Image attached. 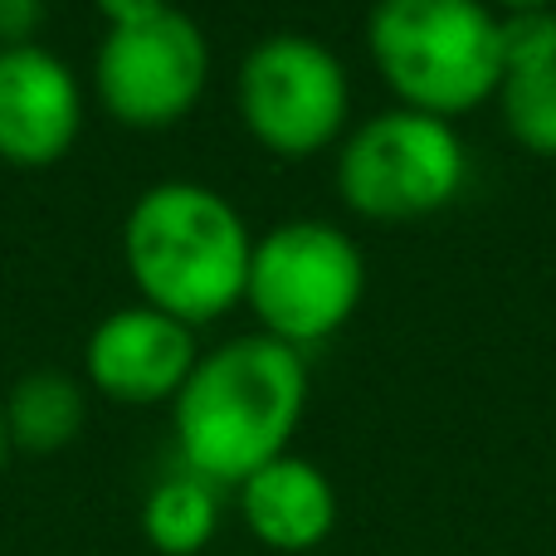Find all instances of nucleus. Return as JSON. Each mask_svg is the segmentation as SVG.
<instances>
[{"instance_id": "7ed1b4c3", "label": "nucleus", "mask_w": 556, "mask_h": 556, "mask_svg": "<svg viewBox=\"0 0 556 556\" xmlns=\"http://www.w3.org/2000/svg\"><path fill=\"white\" fill-rule=\"evenodd\" d=\"M366 49L405 108L450 123L503 84L498 10L489 0H371Z\"/></svg>"}, {"instance_id": "20e7f679", "label": "nucleus", "mask_w": 556, "mask_h": 556, "mask_svg": "<svg viewBox=\"0 0 556 556\" xmlns=\"http://www.w3.org/2000/svg\"><path fill=\"white\" fill-rule=\"evenodd\" d=\"M469 152L450 117L386 108L337 142V195L352 215L405 225L434 215L464 191Z\"/></svg>"}, {"instance_id": "dca6fc26", "label": "nucleus", "mask_w": 556, "mask_h": 556, "mask_svg": "<svg viewBox=\"0 0 556 556\" xmlns=\"http://www.w3.org/2000/svg\"><path fill=\"white\" fill-rule=\"evenodd\" d=\"M493 5H503V15H513V10H547L556 0H493Z\"/></svg>"}, {"instance_id": "423d86ee", "label": "nucleus", "mask_w": 556, "mask_h": 556, "mask_svg": "<svg viewBox=\"0 0 556 556\" xmlns=\"http://www.w3.org/2000/svg\"><path fill=\"white\" fill-rule=\"evenodd\" d=\"M235 103L250 137L274 156H313L346 137L352 74L317 35L274 29L240 59Z\"/></svg>"}, {"instance_id": "0eeeda50", "label": "nucleus", "mask_w": 556, "mask_h": 556, "mask_svg": "<svg viewBox=\"0 0 556 556\" xmlns=\"http://www.w3.org/2000/svg\"><path fill=\"white\" fill-rule=\"evenodd\" d=\"M211 84V39L201 20L166 5L132 25H108L93 54V93L117 123L166 127L201 103Z\"/></svg>"}, {"instance_id": "2eb2a0df", "label": "nucleus", "mask_w": 556, "mask_h": 556, "mask_svg": "<svg viewBox=\"0 0 556 556\" xmlns=\"http://www.w3.org/2000/svg\"><path fill=\"white\" fill-rule=\"evenodd\" d=\"M93 5L108 25H132V20H147V15H156V10H166L172 0H93Z\"/></svg>"}, {"instance_id": "39448f33", "label": "nucleus", "mask_w": 556, "mask_h": 556, "mask_svg": "<svg viewBox=\"0 0 556 556\" xmlns=\"http://www.w3.org/2000/svg\"><path fill=\"white\" fill-rule=\"evenodd\" d=\"M366 298V254L356 235L332 220H298L274 225L254 240L244 303L264 323V332L288 346H317L342 332Z\"/></svg>"}, {"instance_id": "6e6552de", "label": "nucleus", "mask_w": 556, "mask_h": 556, "mask_svg": "<svg viewBox=\"0 0 556 556\" xmlns=\"http://www.w3.org/2000/svg\"><path fill=\"white\" fill-rule=\"evenodd\" d=\"M201 362L195 327L152 303H127L98 317L84 342V376L93 391L123 405L176 401L186 376Z\"/></svg>"}, {"instance_id": "ddd939ff", "label": "nucleus", "mask_w": 556, "mask_h": 556, "mask_svg": "<svg viewBox=\"0 0 556 556\" xmlns=\"http://www.w3.org/2000/svg\"><path fill=\"white\" fill-rule=\"evenodd\" d=\"M493 98H498L503 127L513 132V142L528 147L532 156H556V64L503 74Z\"/></svg>"}, {"instance_id": "1a4fd4ad", "label": "nucleus", "mask_w": 556, "mask_h": 556, "mask_svg": "<svg viewBox=\"0 0 556 556\" xmlns=\"http://www.w3.org/2000/svg\"><path fill=\"white\" fill-rule=\"evenodd\" d=\"M84 132V84L49 45H0V162L49 166Z\"/></svg>"}, {"instance_id": "9d476101", "label": "nucleus", "mask_w": 556, "mask_h": 556, "mask_svg": "<svg viewBox=\"0 0 556 556\" xmlns=\"http://www.w3.org/2000/svg\"><path fill=\"white\" fill-rule=\"evenodd\" d=\"M240 518L260 547L283 556L313 552L337 528V489L313 459L278 454L240 483Z\"/></svg>"}, {"instance_id": "f257e3e1", "label": "nucleus", "mask_w": 556, "mask_h": 556, "mask_svg": "<svg viewBox=\"0 0 556 556\" xmlns=\"http://www.w3.org/2000/svg\"><path fill=\"white\" fill-rule=\"evenodd\" d=\"M307 405V362L269 332L230 337L201 352L172 401L176 450L201 479L240 489L254 469L288 454Z\"/></svg>"}, {"instance_id": "f3484780", "label": "nucleus", "mask_w": 556, "mask_h": 556, "mask_svg": "<svg viewBox=\"0 0 556 556\" xmlns=\"http://www.w3.org/2000/svg\"><path fill=\"white\" fill-rule=\"evenodd\" d=\"M10 454V430H5V405H0V464H5Z\"/></svg>"}, {"instance_id": "f8f14e48", "label": "nucleus", "mask_w": 556, "mask_h": 556, "mask_svg": "<svg viewBox=\"0 0 556 556\" xmlns=\"http://www.w3.org/2000/svg\"><path fill=\"white\" fill-rule=\"evenodd\" d=\"M220 532V489L201 473L181 469L172 479L152 483L142 503V538L162 556H195Z\"/></svg>"}, {"instance_id": "4468645a", "label": "nucleus", "mask_w": 556, "mask_h": 556, "mask_svg": "<svg viewBox=\"0 0 556 556\" xmlns=\"http://www.w3.org/2000/svg\"><path fill=\"white\" fill-rule=\"evenodd\" d=\"M498 39H503V74L552 68L556 64V5L498 15Z\"/></svg>"}, {"instance_id": "f03ea898", "label": "nucleus", "mask_w": 556, "mask_h": 556, "mask_svg": "<svg viewBox=\"0 0 556 556\" xmlns=\"http://www.w3.org/2000/svg\"><path fill=\"white\" fill-rule=\"evenodd\" d=\"M254 235L240 205L205 181H152L123 220V264L142 303L201 327L244 303Z\"/></svg>"}, {"instance_id": "9b49d317", "label": "nucleus", "mask_w": 556, "mask_h": 556, "mask_svg": "<svg viewBox=\"0 0 556 556\" xmlns=\"http://www.w3.org/2000/svg\"><path fill=\"white\" fill-rule=\"evenodd\" d=\"M5 430L10 450L25 454H59L84 434L88 420V391L78 376L59 366H35L5 391Z\"/></svg>"}]
</instances>
